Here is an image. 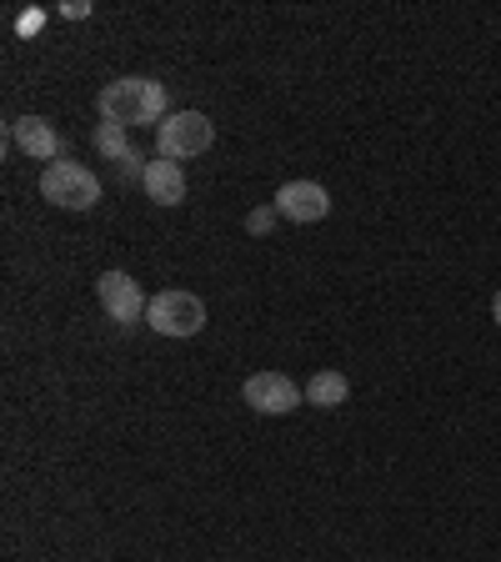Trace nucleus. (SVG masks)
<instances>
[{"mask_svg":"<svg viewBox=\"0 0 501 562\" xmlns=\"http://www.w3.org/2000/svg\"><path fill=\"white\" fill-rule=\"evenodd\" d=\"M140 187H146V196H151L156 206H181V201H186V171L175 161H166V156H156V161H146Z\"/></svg>","mask_w":501,"mask_h":562,"instance_id":"nucleus-9","label":"nucleus"},{"mask_svg":"<svg viewBox=\"0 0 501 562\" xmlns=\"http://www.w3.org/2000/svg\"><path fill=\"white\" fill-rule=\"evenodd\" d=\"M346 397H351V376L337 372V367H321V372H311V382H306V402L321 412L341 407Z\"/></svg>","mask_w":501,"mask_h":562,"instance_id":"nucleus-10","label":"nucleus"},{"mask_svg":"<svg viewBox=\"0 0 501 562\" xmlns=\"http://www.w3.org/2000/svg\"><path fill=\"white\" fill-rule=\"evenodd\" d=\"M276 211L296 226L327 222L331 216V191L321 187V181H286V187L276 191Z\"/></svg>","mask_w":501,"mask_h":562,"instance_id":"nucleus-8","label":"nucleus"},{"mask_svg":"<svg viewBox=\"0 0 501 562\" xmlns=\"http://www.w3.org/2000/svg\"><path fill=\"white\" fill-rule=\"evenodd\" d=\"M95 296H101L105 316H111L116 327H136V322H146V306H151L130 271H105V277L95 281Z\"/></svg>","mask_w":501,"mask_h":562,"instance_id":"nucleus-6","label":"nucleus"},{"mask_svg":"<svg viewBox=\"0 0 501 562\" xmlns=\"http://www.w3.org/2000/svg\"><path fill=\"white\" fill-rule=\"evenodd\" d=\"M11 140L21 146L31 161H70V146H66V136H60L56 126H50L46 116H15L11 121Z\"/></svg>","mask_w":501,"mask_h":562,"instance_id":"nucleus-7","label":"nucleus"},{"mask_svg":"<svg viewBox=\"0 0 501 562\" xmlns=\"http://www.w3.org/2000/svg\"><path fill=\"white\" fill-rule=\"evenodd\" d=\"M41 25H46V15H41V11H21V15H15V31H21V35H35Z\"/></svg>","mask_w":501,"mask_h":562,"instance_id":"nucleus-13","label":"nucleus"},{"mask_svg":"<svg viewBox=\"0 0 501 562\" xmlns=\"http://www.w3.org/2000/svg\"><path fill=\"white\" fill-rule=\"evenodd\" d=\"M276 216H281L276 206H257L251 216H246V232H251V236H266L271 226H276Z\"/></svg>","mask_w":501,"mask_h":562,"instance_id":"nucleus-12","label":"nucleus"},{"mask_svg":"<svg viewBox=\"0 0 501 562\" xmlns=\"http://www.w3.org/2000/svg\"><path fill=\"white\" fill-rule=\"evenodd\" d=\"M146 322H151V331H161V337H196V331L206 327V302H201L196 292H161L146 306Z\"/></svg>","mask_w":501,"mask_h":562,"instance_id":"nucleus-4","label":"nucleus"},{"mask_svg":"<svg viewBox=\"0 0 501 562\" xmlns=\"http://www.w3.org/2000/svg\"><path fill=\"white\" fill-rule=\"evenodd\" d=\"M491 322L501 327V286H497V296H491Z\"/></svg>","mask_w":501,"mask_h":562,"instance_id":"nucleus-15","label":"nucleus"},{"mask_svg":"<svg viewBox=\"0 0 501 562\" xmlns=\"http://www.w3.org/2000/svg\"><path fill=\"white\" fill-rule=\"evenodd\" d=\"M241 397L261 417H286V412H296L306 402V386H296L286 372H257V376H246Z\"/></svg>","mask_w":501,"mask_h":562,"instance_id":"nucleus-5","label":"nucleus"},{"mask_svg":"<svg viewBox=\"0 0 501 562\" xmlns=\"http://www.w3.org/2000/svg\"><path fill=\"white\" fill-rule=\"evenodd\" d=\"M210 140H216V126H210L201 111H171V116L156 126V156L166 161H191V156L210 151Z\"/></svg>","mask_w":501,"mask_h":562,"instance_id":"nucleus-3","label":"nucleus"},{"mask_svg":"<svg viewBox=\"0 0 501 562\" xmlns=\"http://www.w3.org/2000/svg\"><path fill=\"white\" fill-rule=\"evenodd\" d=\"M101 121H116V126H161L166 121V86L151 76H121L101 91Z\"/></svg>","mask_w":501,"mask_h":562,"instance_id":"nucleus-1","label":"nucleus"},{"mask_svg":"<svg viewBox=\"0 0 501 562\" xmlns=\"http://www.w3.org/2000/svg\"><path fill=\"white\" fill-rule=\"evenodd\" d=\"M60 15H66V21H86V15H91V0H66Z\"/></svg>","mask_w":501,"mask_h":562,"instance_id":"nucleus-14","label":"nucleus"},{"mask_svg":"<svg viewBox=\"0 0 501 562\" xmlns=\"http://www.w3.org/2000/svg\"><path fill=\"white\" fill-rule=\"evenodd\" d=\"M95 151L105 156V161H130V140H126V126H116V121H101L95 126Z\"/></svg>","mask_w":501,"mask_h":562,"instance_id":"nucleus-11","label":"nucleus"},{"mask_svg":"<svg viewBox=\"0 0 501 562\" xmlns=\"http://www.w3.org/2000/svg\"><path fill=\"white\" fill-rule=\"evenodd\" d=\"M41 196L60 211H91L101 201V176L81 161H56L41 171Z\"/></svg>","mask_w":501,"mask_h":562,"instance_id":"nucleus-2","label":"nucleus"}]
</instances>
